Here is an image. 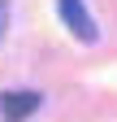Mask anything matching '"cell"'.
Segmentation results:
<instances>
[{
	"instance_id": "obj_2",
	"label": "cell",
	"mask_w": 117,
	"mask_h": 122,
	"mask_svg": "<svg viewBox=\"0 0 117 122\" xmlns=\"http://www.w3.org/2000/svg\"><path fill=\"white\" fill-rule=\"evenodd\" d=\"M39 109V92H9L4 100H0V113H4L9 122H22V118H31Z\"/></svg>"
},
{
	"instance_id": "obj_3",
	"label": "cell",
	"mask_w": 117,
	"mask_h": 122,
	"mask_svg": "<svg viewBox=\"0 0 117 122\" xmlns=\"http://www.w3.org/2000/svg\"><path fill=\"white\" fill-rule=\"evenodd\" d=\"M4 26H9V0H0V35H4Z\"/></svg>"
},
{
	"instance_id": "obj_1",
	"label": "cell",
	"mask_w": 117,
	"mask_h": 122,
	"mask_svg": "<svg viewBox=\"0 0 117 122\" xmlns=\"http://www.w3.org/2000/svg\"><path fill=\"white\" fill-rule=\"evenodd\" d=\"M56 9H61V22L69 26V35H74V39H82V44H95V39H100L95 18L87 13L82 0H56Z\"/></svg>"
}]
</instances>
